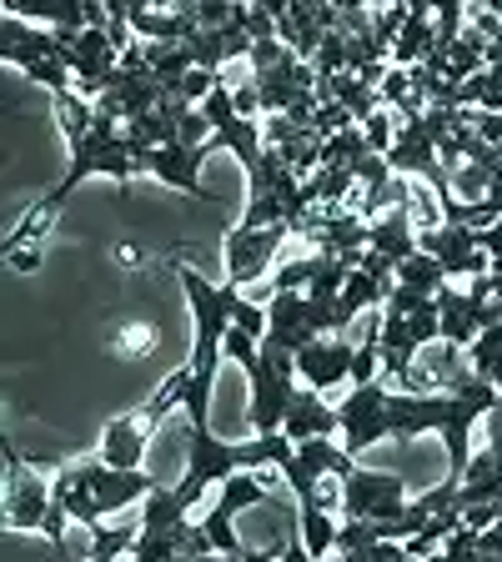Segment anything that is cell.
<instances>
[{"label": "cell", "mask_w": 502, "mask_h": 562, "mask_svg": "<svg viewBox=\"0 0 502 562\" xmlns=\"http://www.w3.org/2000/svg\"><path fill=\"white\" fill-rule=\"evenodd\" d=\"M136 538L141 532H131V527H96L91 532V562H121L126 552H136Z\"/></svg>", "instance_id": "28"}, {"label": "cell", "mask_w": 502, "mask_h": 562, "mask_svg": "<svg viewBox=\"0 0 502 562\" xmlns=\"http://www.w3.org/2000/svg\"><path fill=\"white\" fill-rule=\"evenodd\" d=\"M398 286H412V292H422V296H437L447 286V267L437 257H427V251H417V257H408L398 267Z\"/></svg>", "instance_id": "25"}, {"label": "cell", "mask_w": 502, "mask_h": 562, "mask_svg": "<svg viewBox=\"0 0 502 562\" xmlns=\"http://www.w3.org/2000/svg\"><path fill=\"white\" fill-rule=\"evenodd\" d=\"M51 517V477L41 462H25L5 442V527L11 532H35Z\"/></svg>", "instance_id": "4"}, {"label": "cell", "mask_w": 502, "mask_h": 562, "mask_svg": "<svg viewBox=\"0 0 502 562\" xmlns=\"http://www.w3.org/2000/svg\"><path fill=\"white\" fill-rule=\"evenodd\" d=\"M171 271L181 281V292H187V306H191V392H187V417L191 427H211V392H216V367L226 357V331H232V312H226V286L207 281L191 261L171 257Z\"/></svg>", "instance_id": "1"}, {"label": "cell", "mask_w": 502, "mask_h": 562, "mask_svg": "<svg viewBox=\"0 0 502 562\" xmlns=\"http://www.w3.org/2000/svg\"><path fill=\"white\" fill-rule=\"evenodd\" d=\"M408 507V482L398 472L377 468H352L342 482V513L347 522H392Z\"/></svg>", "instance_id": "5"}, {"label": "cell", "mask_w": 502, "mask_h": 562, "mask_svg": "<svg viewBox=\"0 0 502 562\" xmlns=\"http://www.w3.org/2000/svg\"><path fill=\"white\" fill-rule=\"evenodd\" d=\"M201 151H187V146H161L141 161V171H152L161 187H176V191H191L197 201H211V191L201 187Z\"/></svg>", "instance_id": "15"}, {"label": "cell", "mask_w": 502, "mask_h": 562, "mask_svg": "<svg viewBox=\"0 0 502 562\" xmlns=\"http://www.w3.org/2000/svg\"><path fill=\"white\" fill-rule=\"evenodd\" d=\"M447 417H453V392H392L387 397V437H398V442L443 432Z\"/></svg>", "instance_id": "9"}, {"label": "cell", "mask_w": 502, "mask_h": 562, "mask_svg": "<svg viewBox=\"0 0 502 562\" xmlns=\"http://www.w3.org/2000/svg\"><path fill=\"white\" fill-rule=\"evenodd\" d=\"M402 322H408V331H412V341H417V347H427L433 337H443V322H437V296H433V302H422L417 312L402 316Z\"/></svg>", "instance_id": "30"}, {"label": "cell", "mask_w": 502, "mask_h": 562, "mask_svg": "<svg viewBox=\"0 0 502 562\" xmlns=\"http://www.w3.org/2000/svg\"><path fill=\"white\" fill-rule=\"evenodd\" d=\"M70 468H76V477L91 487V497L101 503L105 517H116V513H126V507L146 503L152 487H156L152 472H116V468H105L101 457H96V462H70Z\"/></svg>", "instance_id": "11"}, {"label": "cell", "mask_w": 502, "mask_h": 562, "mask_svg": "<svg viewBox=\"0 0 502 562\" xmlns=\"http://www.w3.org/2000/svg\"><path fill=\"white\" fill-rule=\"evenodd\" d=\"M457 503H462V513L502 503V457L492 452V447L468 462V472H462V482H457Z\"/></svg>", "instance_id": "18"}, {"label": "cell", "mask_w": 502, "mask_h": 562, "mask_svg": "<svg viewBox=\"0 0 502 562\" xmlns=\"http://www.w3.org/2000/svg\"><path fill=\"white\" fill-rule=\"evenodd\" d=\"M367 251H382L387 261H408V257H417L422 246H417V222H412V211L408 206H392V211H382L372 226H367Z\"/></svg>", "instance_id": "16"}, {"label": "cell", "mask_w": 502, "mask_h": 562, "mask_svg": "<svg viewBox=\"0 0 502 562\" xmlns=\"http://www.w3.org/2000/svg\"><path fill=\"white\" fill-rule=\"evenodd\" d=\"M51 101H56V126H60V136L70 140V151L86 146V136L96 131V105L86 101V95H76V91L51 95Z\"/></svg>", "instance_id": "22"}, {"label": "cell", "mask_w": 502, "mask_h": 562, "mask_svg": "<svg viewBox=\"0 0 502 562\" xmlns=\"http://www.w3.org/2000/svg\"><path fill=\"white\" fill-rule=\"evenodd\" d=\"M297 532H302L306 552L322 562V558H332V552H337V532H342V527L332 522V513H322V507H297Z\"/></svg>", "instance_id": "23"}, {"label": "cell", "mask_w": 502, "mask_h": 562, "mask_svg": "<svg viewBox=\"0 0 502 562\" xmlns=\"http://www.w3.org/2000/svg\"><path fill=\"white\" fill-rule=\"evenodd\" d=\"M488 447L502 457V407H498V412H488Z\"/></svg>", "instance_id": "34"}, {"label": "cell", "mask_w": 502, "mask_h": 562, "mask_svg": "<svg viewBox=\"0 0 502 562\" xmlns=\"http://www.w3.org/2000/svg\"><path fill=\"white\" fill-rule=\"evenodd\" d=\"M352 357H357V347L347 337H316L312 347L297 351V376L312 392H332L337 382L352 376Z\"/></svg>", "instance_id": "12"}, {"label": "cell", "mask_w": 502, "mask_h": 562, "mask_svg": "<svg viewBox=\"0 0 502 562\" xmlns=\"http://www.w3.org/2000/svg\"><path fill=\"white\" fill-rule=\"evenodd\" d=\"M281 558V548H246L242 552V562H277Z\"/></svg>", "instance_id": "35"}, {"label": "cell", "mask_w": 502, "mask_h": 562, "mask_svg": "<svg viewBox=\"0 0 502 562\" xmlns=\"http://www.w3.org/2000/svg\"><path fill=\"white\" fill-rule=\"evenodd\" d=\"M277 562H316L312 552H306V542H302V532H292V538H287V548H281V558Z\"/></svg>", "instance_id": "33"}, {"label": "cell", "mask_w": 502, "mask_h": 562, "mask_svg": "<svg viewBox=\"0 0 502 562\" xmlns=\"http://www.w3.org/2000/svg\"><path fill=\"white\" fill-rule=\"evenodd\" d=\"M387 392L382 386V376L377 382H367V386H352L347 392V402L337 407V417H342V447H347V457H362L372 442H382L387 437Z\"/></svg>", "instance_id": "8"}, {"label": "cell", "mask_w": 502, "mask_h": 562, "mask_svg": "<svg viewBox=\"0 0 502 562\" xmlns=\"http://www.w3.org/2000/svg\"><path fill=\"white\" fill-rule=\"evenodd\" d=\"M392 116H398V111H387V105H382L372 121H362V136H367V151H372V156L392 151V140H398V131H402V126H392Z\"/></svg>", "instance_id": "29"}, {"label": "cell", "mask_w": 502, "mask_h": 562, "mask_svg": "<svg viewBox=\"0 0 502 562\" xmlns=\"http://www.w3.org/2000/svg\"><path fill=\"white\" fill-rule=\"evenodd\" d=\"M281 432L292 437V442H316V437H337L342 432V417H337V407H327V402H322V392L297 386V397H292V407H287Z\"/></svg>", "instance_id": "14"}, {"label": "cell", "mask_w": 502, "mask_h": 562, "mask_svg": "<svg viewBox=\"0 0 502 562\" xmlns=\"http://www.w3.org/2000/svg\"><path fill=\"white\" fill-rule=\"evenodd\" d=\"M246 386H252V432L257 437L281 432L287 407H292V397H297V357H287V351L261 341V357H257V367L246 372Z\"/></svg>", "instance_id": "3"}, {"label": "cell", "mask_w": 502, "mask_h": 562, "mask_svg": "<svg viewBox=\"0 0 502 562\" xmlns=\"http://www.w3.org/2000/svg\"><path fill=\"white\" fill-rule=\"evenodd\" d=\"M402 562H422V558H402Z\"/></svg>", "instance_id": "36"}, {"label": "cell", "mask_w": 502, "mask_h": 562, "mask_svg": "<svg viewBox=\"0 0 502 562\" xmlns=\"http://www.w3.org/2000/svg\"><path fill=\"white\" fill-rule=\"evenodd\" d=\"M377 542H382V538H377L372 522H347V527L337 532V552H342V558H357V552L377 548Z\"/></svg>", "instance_id": "31"}, {"label": "cell", "mask_w": 502, "mask_h": 562, "mask_svg": "<svg viewBox=\"0 0 502 562\" xmlns=\"http://www.w3.org/2000/svg\"><path fill=\"white\" fill-rule=\"evenodd\" d=\"M312 277H316V251H312V257L287 261V267H277V271H271V286H261V306H267V296H277V292H302L306 296Z\"/></svg>", "instance_id": "26"}, {"label": "cell", "mask_w": 502, "mask_h": 562, "mask_svg": "<svg viewBox=\"0 0 502 562\" xmlns=\"http://www.w3.org/2000/svg\"><path fill=\"white\" fill-rule=\"evenodd\" d=\"M56 211H60V196L51 191V196H41L31 211L21 216V226H15L11 236H5V261L11 257H31V251H41V241H46L51 222H56Z\"/></svg>", "instance_id": "19"}, {"label": "cell", "mask_w": 502, "mask_h": 562, "mask_svg": "<svg viewBox=\"0 0 502 562\" xmlns=\"http://www.w3.org/2000/svg\"><path fill=\"white\" fill-rule=\"evenodd\" d=\"M156 341H161V331H156L152 322H126V327L111 337V351H116V357H126V362H136V357H152Z\"/></svg>", "instance_id": "27"}, {"label": "cell", "mask_w": 502, "mask_h": 562, "mask_svg": "<svg viewBox=\"0 0 502 562\" xmlns=\"http://www.w3.org/2000/svg\"><path fill=\"white\" fill-rule=\"evenodd\" d=\"M152 447V427L141 412H126V417H111L101 432V462L116 472H141V457Z\"/></svg>", "instance_id": "13"}, {"label": "cell", "mask_w": 502, "mask_h": 562, "mask_svg": "<svg viewBox=\"0 0 502 562\" xmlns=\"http://www.w3.org/2000/svg\"><path fill=\"white\" fill-rule=\"evenodd\" d=\"M427 50H433V5H412L408 11V25H402L398 46H392V66L412 70L427 60Z\"/></svg>", "instance_id": "20"}, {"label": "cell", "mask_w": 502, "mask_h": 562, "mask_svg": "<svg viewBox=\"0 0 502 562\" xmlns=\"http://www.w3.org/2000/svg\"><path fill=\"white\" fill-rule=\"evenodd\" d=\"M292 236V226H257V232H246V226H232L226 232V286H252V281H261L271 271V261H277L281 241Z\"/></svg>", "instance_id": "7"}, {"label": "cell", "mask_w": 502, "mask_h": 562, "mask_svg": "<svg viewBox=\"0 0 502 562\" xmlns=\"http://www.w3.org/2000/svg\"><path fill=\"white\" fill-rule=\"evenodd\" d=\"M412 362H417V341H412L408 322L402 316H387L382 312V372L402 376V382H412Z\"/></svg>", "instance_id": "21"}, {"label": "cell", "mask_w": 502, "mask_h": 562, "mask_svg": "<svg viewBox=\"0 0 502 562\" xmlns=\"http://www.w3.org/2000/svg\"><path fill=\"white\" fill-rule=\"evenodd\" d=\"M437 322H443L447 347H472L482 331V306L472 302L462 286H443V292H437Z\"/></svg>", "instance_id": "17"}, {"label": "cell", "mask_w": 502, "mask_h": 562, "mask_svg": "<svg viewBox=\"0 0 502 562\" xmlns=\"http://www.w3.org/2000/svg\"><path fill=\"white\" fill-rule=\"evenodd\" d=\"M0 56L11 66H41V60H56V66H70V46L46 25H31L25 15L5 11L0 15Z\"/></svg>", "instance_id": "10"}, {"label": "cell", "mask_w": 502, "mask_h": 562, "mask_svg": "<svg viewBox=\"0 0 502 562\" xmlns=\"http://www.w3.org/2000/svg\"><path fill=\"white\" fill-rule=\"evenodd\" d=\"M187 472H181V482H176V503L197 507L201 497H207L211 482H226L236 477V472H261V468H287L297 452V442L287 432H271V437H252V442H226V437H216L211 427H191L187 432Z\"/></svg>", "instance_id": "2"}, {"label": "cell", "mask_w": 502, "mask_h": 562, "mask_svg": "<svg viewBox=\"0 0 502 562\" xmlns=\"http://www.w3.org/2000/svg\"><path fill=\"white\" fill-rule=\"evenodd\" d=\"M187 392H191V362H187V367H176V372L161 382V392H156V397L146 402V407H141L146 427L156 432V427L166 422V412H171V407H187Z\"/></svg>", "instance_id": "24"}, {"label": "cell", "mask_w": 502, "mask_h": 562, "mask_svg": "<svg viewBox=\"0 0 502 562\" xmlns=\"http://www.w3.org/2000/svg\"><path fill=\"white\" fill-rule=\"evenodd\" d=\"M352 468H357V457H347V447L332 442V437H316V442H297V452H292V462L281 468V477H287L297 503H306V497L322 492L327 482H347Z\"/></svg>", "instance_id": "6"}, {"label": "cell", "mask_w": 502, "mask_h": 562, "mask_svg": "<svg viewBox=\"0 0 502 562\" xmlns=\"http://www.w3.org/2000/svg\"><path fill=\"white\" fill-rule=\"evenodd\" d=\"M472 131H478L488 146H502V111H472Z\"/></svg>", "instance_id": "32"}]
</instances>
